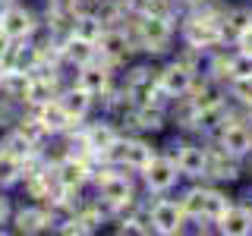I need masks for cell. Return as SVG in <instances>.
I'll list each match as a JSON object with an SVG mask.
<instances>
[{"instance_id":"1","label":"cell","mask_w":252,"mask_h":236,"mask_svg":"<svg viewBox=\"0 0 252 236\" xmlns=\"http://www.w3.org/2000/svg\"><path fill=\"white\" fill-rule=\"evenodd\" d=\"M220 16H224V6H211V3L208 6H195L183 22V41L189 47H195V51H205V54L211 51L215 54L218 47L227 41Z\"/></svg>"},{"instance_id":"2","label":"cell","mask_w":252,"mask_h":236,"mask_svg":"<svg viewBox=\"0 0 252 236\" xmlns=\"http://www.w3.org/2000/svg\"><path fill=\"white\" fill-rule=\"evenodd\" d=\"M94 179H98V199H101V205H104L107 211H126V208L136 205L132 179L126 177V173L117 170V164L98 170V173H94Z\"/></svg>"},{"instance_id":"3","label":"cell","mask_w":252,"mask_h":236,"mask_svg":"<svg viewBox=\"0 0 252 236\" xmlns=\"http://www.w3.org/2000/svg\"><path fill=\"white\" fill-rule=\"evenodd\" d=\"M136 44L148 54H164L170 47V38H173V16H164V13H145L139 16L136 22Z\"/></svg>"},{"instance_id":"4","label":"cell","mask_w":252,"mask_h":236,"mask_svg":"<svg viewBox=\"0 0 252 236\" xmlns=\"http://www.w3.org/2000/svg\"><path fill=\"white\" fill-rule=\"evenodd\" d=\"M215 145L224 148L227 154L240 157V161H249L252 157V123L243 120V114L236 110L230 120L215 132Z\"/></svg>"},{"instance_id":"5","label":"cell","mask_w":252,"mask_h":236,"mask_svg":"<svg viewBox=\"0 0 252 236\" xmlns=\"http://www.w3.org/2000/svg\"><path fill=\"white\" fill-rule=\"evenodd\" d=\"M195 79H199V69H195L192 63H186L183 57L170 60L167 66L158 69V85H161L173 101L183 98V94H189V88L195 85Z\"/></svg>"},{"instance_id":"6","label":"cell","mask_w":252,"mask_h":236,"mask_svg":"<svg viewBox=\"0 0 252 236\" xmlns=\"http://www.w3.org/2000/svg\"><path fill=\"white\" fill-rule=\"evenodd\" d=\"M155 154H158V151L148 145L145 139H123V136H120V142H117V145L107 151L104 161L117 164V167H129V170H139V173H142Z\"/></svg>"},{"instance_id":"7","label":"cell","mask_w":252,"mask_h":236,"mask_svg":"<svg viewBox=\"0 0 252 236\" xmlns=\"http://www.w3.org/2000/svg\"><path fill=\"white\" fill-rule=\"evenodd\" d=\"M180 177H183V173H180L177 161H173L170 154H155L152 161H148V167L142 170L145 189H148V192H158V195L170 192V189L180 183Z\"/></svg>"},{"instance_id":"8","label":"cell","mask_w":252,"mask_h":236,"mask_svg":"<svg viewBox=\"0 0 252 236\" xmlns=\"http://www.w3.org/2000/svg\"><path fill=\"white\" fill-rule=\"evenodd\" d=\"M148 214H152V233H161V236H173V233H183L186 230V211L180 199H158L152 208H148Z\"/></svg>"},{"instance_id":"9","label":"cell","mask_w":252,"mask_h":236,"mask_svg":"<svg viewBox=\"0 0 252 236\" xmlns=\"http://www.w3.org/2000/svg\"><path fill=\"white\" fill-rule=\"evenodd\" d=\"M173 151L170 157L177 161V167L183 177L189 179H205L208 173V145H199V142H173Z\"/></svg>"},{"instance_id":"10","label":"cell","mask_w":252,"mask_h":236,"mask_svg":"<svg viewBox=\"0 0 252 236\" xmlns=\"http://www.w3.org/2000/svg\"><path fill=\"white\" fill-rule=\"evenodd\" d=\"M243 170H246V161L227 154L218 145H208V173H205V179H211V183H236L243 177Z\"/></svg>"},{"instance_id":"11","label":"cell","mask_w":252,"mask_h":236,"mask_svg":"<svg viewBox=\"0 0 252 236\" xmlns=\"http://www.w3.org/2000/svg\"><path fill=\"white\" fill-rule=\"evenodd\" d=\"M0 29L13 38V41H26V38L35 35L38 22H35V13L29 6H19V3H6L0 10Z\"/></svg>"},{"instance_id":"12","label":"cell","mask_w":252,"mask_h":236,"mask_svg":"<svg viewBox=\"0 0 252 236\" xmlns=\"http://www.w3.org/2000/svg\"><path fill=\"white\" fill-rule=\"evenodd\" d=\"M136 41H132L129 35H126V29H117V26H107L104 31H101V38H98V57L107 63H120L126 60L136 47H132Z\"/></svg>"},{"instance_id":"13","label":"cell","mask_w":252,"mask_h":236,"mask_svg":"<svg viewBox=\"0 0 252 236\" xmlns=\"http://www.w3.org/2000/svg\"><path fill=\"white\" fill-rule=\"evenodd\" d=\"M54 173H57L60 186L66 189V192H79V189H82V186L94 177L89 157H79V154H66V157L57 164V167H54Z\"/></svg>"},{"instance_id":"14","label":"cell","mask_w":252,"mask_h":236,"mask_svg":"<svg viewBox=\"0 0 252 236\" xmlns=\"http://www.w3.org/2000/svg\"><path fill=\"white\" fill-rule=\"evenodd\" d=\"M76 85L82 91H89L92 98H101V94H107L110 88V66L104 60H92V63H85V66H79L76 69Z\"/></svg>"},{"instance_id":"15","label":"cell","mask_w":252,"mask_h":236,"mask_svg":"<svg viewBox=\"0 0 252 236\" xmlns=\"http://www.w3.org/2000/svg\"><path fill=\"white\" fill-rule=\"evenodd\" d=\"M215 230L224 233V236H252V211L246 208V205H240V202L233 199L230 208L218 217Z\"/></svg>"},{"instance_id":"16","label":"cell","mask_w":252,"mask_h":236,"mask_svg":"<svg viewBox=\"0 0 252 236\" xmlns=\"http://www.w3.org/2000/svg\"><path fill=\"white\" fill-rule=\"evenodd\" d=\"M35 120L44 126L51 136H57V132H66L69 126H73L76 120L63 110V104L57 98H51V101H41V104H35Z\"/></svg>"},{"instance_id":"17","label":"cell","mask_w":252,"mask_h":236,"mask_svg":"<svg viewBox=\"0 0 252 236\" xmlns=\"http://www.w3.org/2000/svg\"><path fill=\"white\" fill-rule=\"evenodd\" d=\"M82 139H85V145H89V151L98 154L101 161H104L107 151L120 142V132L114 129V123H92L89 129L82 132Z\"/></svg>"},{"instance_id":"18","label":"cell","mask_w":252,"mask_h":236,"mask_svg":"<svg viewBox=\"0 0 252 236\" xmlns=\"http://www.w3.org/2000/svg\"><path fill=\"white\" fill-rule=\"evenodd\" d=\"M164 120H167V110L164 107H152V104H136L129 107V123L139 132H161Z\"/></svg>"},{"instance_id":"19","label":"cell","mask_w":252,"mask_h":236,"mask_svg":"<svg viewBox=\"0 0 252 236\" xmlns=\"http://www.w3.org/2000/svg\"><path fill=\"white\" fill-rule=\"evenodd\" d=\"M13 227H16V233H41L51 227V214L44 208L29 205V208H19L13 214Z\"/></svg>"},{"instance_id":"20","label":"cell","mask_w":252,"mask_h":236,"mask_svg":"<svg viewBox=\"0 0 252 236\" xmlns=\"http://www.w3.org/2000/svg\"><path fill=\"white\" fill-rule=\"evenodd\" d=\"M104 29H107V26L101 22V16H98V13H89V10H82V13H76L73 26H69V35L82 38V41H92V44H98V38H101V31H104Z\"/></svg>"},{"instance_id":"21","label":"cell","mask_w":252,"mask_h":236,"mask_svg":"<svg viewBox=\"0 0 252 236\" xmlns=\"http://www.w3.org/2000/svg\"><path fill=\"white\" fill-rule=\"evenodd\" d=\"M57 101L63 104V110H66V114L79 123V120H85V114L92 110V101H94V98H92L89 91H82L79 85H73V88L60 91V94H57Z\"/></svg>"},{"instance_id":"22","label":"cell","mask_w":252,"mask_h":236,"mask_svg":"<svg viewBox=\"0 0 252 236\" xmlns=\"http://www.w3.org/2000/svg\"><path fill=\"white\" fill-rule=\"evenodd\" d=\"M60 54L66 57L73 66H85V63H92V60H98V44H92V41H82V38H76V35H69L66 38V44L60 47Z\"/></svg>"},{"instance_id":"23","label":"cell","mask_w":252,"mask_h":236,"mask_svg":"<svg viewBox=\"0 0 252 236\" xmlns=\"http://www.w3.org/2000/svg\"><path fill=\"white\" fill-rule=\"evenodd\" d=\"M220 22H224L227 41H233L236 35H243V31L252 26V6H224V16H220Z\"/></svg>"},{"instance_id":"24","label":"cell","mask_w":252,"mask_h":236,"mask_svg":"<svg viewBox=\"0 0 252 236\" xmlns=\"http://www.w3.org/2000/svg\"><path fill=\"white\" fill-rule=\"evenodd\" d=\"M26 177V161L19 154H13L10 148L0 151V186H13Z\"/></svg>"},{"instance_id":"25","label":"cell","mask_w":252,"mask_h":236,"mask_svg":"<svg viewBox=\"0 0 252 236\" xmlns=\"http://www.w3.org/2000/svg\"><path fill=\"white\" fill-rule=\"evenodd\" d=\"M230 195L220 186H208V199H205V224H218V217L230 208Z\"/></svg>"},{"instance_id":"26","label":"cell","mask_w":252,"mask_h":236,"mask_svg":"<svg viewBox=\"0 0 252 236\" xmlns=\"http://www.w3.org/2000/svg\"><path fill=\"white\" fill-rule=\"evenodd\" d=\"M120 6H123V13H132L139 19V16L155 10V0H120Z\"/></svg>"},{"instance_id":"27","label":"cell","mask_w":252,"mask_h":236,"mask_svg":"<svg viewBox=\"0 0 252 236\" xmlns=\"http://www.w3.org/2000/svg\"><path fill=\"white\" fill-rule=\"evenodd\" d=\"M233 47H236V51H243V54H252V26L243 31V35L233 38Z\"/></svg>"},{"instance_id":"28","label":"cell","mask_w":252,"mask_h":236,"mask_svg":"<svg viewBox=\"0 0 252 236\" xmlns=\"http://www.w3.org/2000/svg\"><path fill=\"white\" fill-rule=\"evenodd\" d=\"M10 51H13V38L6 35L3 29H0V66L6 63V57H10Z\"/></svg>"},{"instance_id":"29","label":"cell","mask_w":252,"mask_h":236,"mask_svg":"<svg viewBox=\"0 0 252 236\" xmlns=\"http://www.w3.org/2000/svg\"><path fill=\"white\" fill-rule=\"evenodd\" d=\"M240 114H243V120H249V123H252V98L240 104Z\"/></svg>"},{"instance_id":"30","label":"cell","mask_w":252,"mask_h":236,"mask_svg":"<svg viewBox=\"0 0 252 236\" xmlns=\"http://www.w3.org/2000/svg\"><path fill=\"white\" fill-rule=\"evenodd\" d=\"M246 167H249V173H252V157H249V161H246Z\"/></svg>"}]
</instances>
